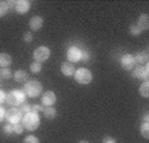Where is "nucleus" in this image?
Segmentation results:
<instances>
[{
	"label": "nucleus",
	"mask_w": 149,
	"mask_h": 143,
	"mask_svg": "<svg viewBox=\"0 0 149 143\" xmlns=\"http://www.w3.org/2000/svg\"><path fill=\"white\" fill-rule=\"evenodd\" d=\"M23 92L25 93L26 97H31V98H36L41 94L42 92V84L37 80H31V81H26L24 84Z\"/></svg>",
	"instance_id": "nucleus-1"
},
{
	"label": "nucleus",
	"mask_w": 149,
	"mask_h": 143,
	"mask_svg": "<svg viewBox=\"0 0 149 143\" xmlns=\"http://www.w3.org/2000/svg\"><path fill=\"white\" fill-rule=\"evenodd\" d=\"M25 98H26L25 93L20 89H13V90H11L8 94H6V102L13 107H17L19 105L24 104Z\"/></svg>",
	"instance_id": "nucleus-2"
},
{
	"label": "nucleus",
	"mask_w": 149,
	"mask_h": 143,
	"mask_svg": "<svg viewBox=\"0 0 149 143\" xmlns=\"http://www.w3.org/2000/svg\"><path fill=\"white\" fill-rule=\"evenodd\" d=\"M21 122H23L24 129L29 130V131H34L40 126V117L36 113H28V114H25L23 117Z\"/></svg>",
	"instance_id": "nucleus-3"
},
{
	"label": "nucleus",
	"mask_w": 149,
	"mask_h": 143,
	"mask_svg": "<svg viewBox=\"0 0 149 143\" xmlns=\"http://www.w3.org/2000/svg\"><path fill=\"white\" fill-rule=\"evenodd\" d=\"M74 78L78 84L81 85H87L93 81V73H91L88 69L86 68H79L75 70V74H74Z\"/></svg>",
	"instance_id": "nucleus-4"
},
{
	"label": "nucleus",
	"mask_w": 149,
	"mask_h": 143,
	"mask_svg": "<svg viewBox=\"0 0 149 143\" xmlns=\"http://www.w3.org/2000/svg\"><path fill=\"white\" fill-rule=\"evenodd\" d=\"M6 119L8 121V123L11 125H16L19 122H21L23 119V113L19 107H13L11 106L8 110H6Z\"/></svg>",
	"instance_id": "nucleus-5"
},
{
	"label": "nucleus",
	"mask_w": 149,
	"mask_h": 143,
	"mask_svg": "<svg viewBox=\"0 0 149 143\" xmlns=\"http://www.w3.org/2000/svg\"><path fill=\"white\" fill-rule=\"evenodd\" d=\"M49 57H50V49H49L48 46H45V45L36 48V49H34V52H33V58H34V61H36V62H40V64H42V62L48 61Z\"/></svg>",
	"instance_id": "nucleus-6"
},
{
	"label": "nucleus",
	"mask_w": 149,
	"mask_h": 143,
	"mask_svg": "<svg viewBox=\"0 0 149 143\" xmlns=\"http://www.w3.org/2000/svg\"><path fill=\"white\" fill-rule=\"evenodd\" d=\"M66 57H68V61L71 62V64L81 61V58H82V49H81V48H78L77 45H71V46L68 49Z\"/></svg>",
	"instance_id": "nucleus-7"
},
{
	"label": "nucleus",
	"mask_w": 149,
	"mask_h": 143,
	"mask_svg": "<svg viewBox=\"0 0 149 143\" xmlns=\"http://www.w3.org/2000/svg\"><path fill=\"white\" fill-rule=\"evenodd\" d=\"M132 74H133V77H136V78H139V80L148 81V77H149V64L146 62L144 66H140V65L135 66L132 69Z\"/></svg>",
	"instance_id": "nucleus-8"
},
{
	"label": "nucleus",
	"mask_w": 149,
	"mask_h": 143,
	"mask_svg": "<svg viewBox=\"0 0 149 143\" xmlns=\"http://www.w3.org/2000/svg\"><path fill=\"white\" fill-rule=\"evenodd\" d=\"M41 101H42V106H45V107L53 106V105L57 102V95H56V93L52 92V90H48V92H45L44 94H42Z\"/></svg>",
	"instance_id": "nucleus-9"
},
{
	"label": "nucleus",
	"mask_w": 149,
	"mask_h": 143,
	"mask_svg": "<svg viewBox=\"0 0 149 143\" xmlns=\"http://www.w3.org/2000/svg\"><path fill=\"white\" fill-rule=\"evenodd\" d=\"M13 8L17 13H21V15L26 13L31 9V1H28V0H17V1H15Z\"/></svg>",
	"instance_id": "nucleus-10"
},
{
	"label": "nucleus",
	"mask_w": 149,
	"mask_h": 143,
	"mask_svg": "<svg viewBox=\"0 0 149 143\" xmlns=\"http://www.w3.org/2000/svg\"><path fill=\"white\" fill-rule=\"evenodd\" d=\"M120 64L121 66H123V69L125 70H132L133 68L136 66V62H135V58H133L132 54H124L123 57H121L120 60Z\"/></svg>",
	"instance_id": "nucleus-11"
},
{
	"label": "nucleus",
	"mask_w": 149,
	"mask_h": 143,
	"mask_svg": "<svg viewBox=\"0 0 149 143\" xmlns=\"http://www.w3.org/2000/svg\"><path fill=\"white\" fill-rule=\"evenodd\" d=\"M61 72H62V74H65L66 77H73L74 74H75V66H74V64H71V62L65 61L61 64Z\"/></svg>",
	"instance_id": "nucleus-12"
},
{
	"label": "nucleus",
	"mask_w": 149,
	"mask_h": 143,
	"mask_svg": "<svg viewBox=\"0 0 149 143\" xmlns=\"http://www.w3.org/2000/svg\"><path fill=\"white\" fill-rule=\"evenodd\" d=\"M42 25H44V19L41 16H33L29 21V27L32 31H38Z\"/></svg>",
	"instance_id": "nucleus-13"
},
{
	"label": "nucleus",
	"mask_w": 149,
	"mask_h": 143,
	"mask_svg": "<svg viewBox=\"0 0 149 143\" xmlns=\"http://www.w3.org/2000/svg\"><path fill=\"white\" fill-rule=\"evenodd\" d=\"M137 27L140 28V31L143 32V31H146V29L149 28V17H148V15L146 13H143L140 17H139V20H137Z\"/></svg>",
	"instance_id": "nucleus-14"
},
{
	"label": "nucleus",
	"mask_w": 149,
	"mask_h": 143,
	"mask_svg": "<svg viewBox=\"0 0 149 143\" xmlns=\"http://www.w3.org/2000/svg\"><path fill=\"white\" fill-rule=\"evenodd\" d=\"M133 58H135V62L136 64H146L148 62V58H149V54L146 51L144 52H139V53H136L135 56H133Z\"/></svg>",
	"instance_id": "nucleus-15"
},
{
	"label": "nucleus",
	"mask_w": 149,
	"mask_h": 143,
	"mask_svg": "<svg viewBox=\"0 0 149 143\" xmlns=\"http://www.w3.org/2000/svg\"><path fill=\"white\" fill-rule=\"evenodd\" d=\"M12 64V56L8 53H0V68H9Z\"/></svg>",
	"instance_id": "nucleus-16"
},
{
	"label": "nucleus",
	"mask_w": 149,
	"mask_h": 143,
	"mask_svg": "<svg viewBox=\"0 0 149 143\" xmlns=\"http://www.w3.org/2000/svg\"><path fill=\"white\" fill-rule=\"evenodd\" d=\"M13 78L16 82H24L25 84L26 80H28V73L25 70H17V72H15Z\"/></svg>",
	"instance_id": "nucleus-17"
},
{
	"label": "nucleus",
	"mask_w": 149,
	"mask_h": 143,
	"mask_svg": "<svg viewBox=\"0 0 149 143\" xmlns=\"http://www.w3.org/2000/svg\"><path fill=\"white\" fill-rule=\"evenodd\" d=\"M42 113H44V117H45L46 119H54V118L57 117V110L52 106L44 107V111Z\"/></svg>",
	"instance_id": "nucleus-18"
},
{
	"label": "nucleus",
	"mask_w": 149,
	"mask_h": 143,
	"mask_svg": "<svg viewBox=\"0 0 149 143\" xmlns=\"http://www.w3.org/2000/svg\"><path fill=\"white\" fill-rule=\"evenodd\" d=\"M139 93H140L141 97L148 98V97H149V82L148 81H144L143 84H141L140 89H139Z\"/></svg>",
	"instance_id": "nucleus-19"
},
{
	"label": "nucleus",
	"mask_w": 149,
	"mask_h": 143,
	"mask_svg": "<svg viewBox=\"0 0 149 143\" xmlns=\"http://www.w3.org/2000/svg\"><path fill=\"white\" fill-rule=\"evenodd\" d=\"M9 11V6H8V1H0V17L6 16Z\"/></svg>",
	"instance_id": "nucleus-20"
},
{
	"label": "nucleus",
	"mask_w": 149,
	"mask_h": 143,
	"mask_svg": "<svg viewBox=\"0 0 149 143\" xmlns=\"http://www.w3.org/2000/svg\"><path fill=\"white\" fill-rule=\"evenodd\" d=\"M140 131H141V135H143L145 139H149V123L148 122H144L140 127Z\"/></svg>",
	"instance_id": "nucleus-21"
},
{
	"label": "nucleus",
	"mask_w": 149,
	"mask_h": 143,
	"mask_svg": "<svg viewBox=\"0 0 149 143\" xmlns=\"http://www.w3.org/2000/svg\"><path fill=\"white\" fill-rule=\"evenodd\" d=\"M29 68H31V70L33 72V73H40V72H41V69H42V64L34 61V62H32Z\"/></svg>",
	"instance_id": "nucleus-22"
},
{
	"label": "nucleus",
	"mask_w": 149,
	"mask_h": 143,
	"mask_svg": "<svg viewBox=\"0 0 149 143\" xmlns=\"http://www.w3.org/2000/svg\"><path fill=\"white\" fill-rule=\"evenodd\" d=\"M0 77L4 80L9 78V77H12V72L11 69H8V68H4V69H1V72H0Z\"/></svg>",
	"instance_id": "nucleus-23"
},
{
	"label": "nucleus",
	"mask_w": 149,
	"mask_h": 143,
	"mask_svg": "<svg viewBox=\"0 0 149 143\" xmlns=\"http://www.w3.org/2000/svg\"><path fill=\"white\" fill-rule=\"evenodd\" d=\"M130 32L132 35H135V36H139V35L141 33V31H140V28H139L137 27V24H136V23H133L132 25L130 27Z\"/></svg>",
	"instance_id": "nucleus-24"
},
{
	"label": "nucleus",
	"mask_w": 149,
	"mask_h": 143,
	"mask_svg": "<svg viewBox=\"0 0 149 143\" xmlns=\"http://www.w3.org/2000/svg\"><path fill=\"white\" fill-rule=\"evenodd\" d=\"M23 131H24V126H23V123H16V125H13V132L15 134H23Z\"/></svg>",
	"instance_id": "nucleus-25"
},
{
	"label": "nucleus",
	"mask_w": 149,
	"mask_h": 143,
	"mask_svg": "<svg viewBox=\"0 0 149 143\" xmlns=\"http://www.w3.org/2000/svg\"><path fill=\"white\" fill-rule=\"evenodd\" d=\"M24 143H40L38 138L34 137V135H28V137H25V139H24Z\"/></svg>",
	"instance_id": "nucleus-26"
},
{
	"label": "nucleus",
	"mask_w": 149,
	"mask_h": 143,
	"mask_svg": "<svg viewBox=\"0 0 149 143\" xmlns=\"http://www.w3.org/2000/svg\"><path fill=\"white\" fill-rule=\"evenodd\" d=\"M21 113H25V114H28V113H32V105L29 104H23V106H21Z\"/></svg>",
	"instance_id": "nucleus-27"
},
{
	"label": "nucleus",
	"mask_w": 149,
	"mask_h": 143,
	"mask_svg": "<svg viewBox=\"0 0 149 143\" xmlns=\"http://www.w3.org/2000/svg\"><path fill=\"white\" fill-rule=\"evenodd\" d=\"M44 111V106H41V105H33L32 106V113H36V114H38V113Z\"/></svg>",
	"instance_id": "nucleus-28"
},
{
	"label": "nucleus",
	"mask_w": 149,
	"mask_h": 143,
	"mask_svg": "<svg viewBox=\"0 0 149 143\" xmlns=\"http://www.w3.org/2000/svg\"><path fill=\"white\" fill-rule=\"evenodd\" d=\"M23 40L25 42H32V40H33V35H32L31 32H25V33H24Z\"/></svg>",
	"instance_id": "nucleus-29"
},
{
	"label": "nucleus",
	"mask_w": 149,
	"mask_h": 143,
	"mask_svg": "<svg viewBox=\"0 0 149 143\" xmlns=\"http://www.w3.org/2000/svg\"><path fill=\"white\" fill-rule=\"evenodd\" d=\"M4 132H6V134H11L12 131H13V125H11V123H7L6 126H4Z\"/></svg>",
	"instance_id": "nucleus-30"
},
{
	"label": "nucleus",
	"mask_w": 149,
	"mask_h": 143,
	"mask_svg": "<svg viewBox=\"0 0 149 143\" xmlns=\"http://www.w3.org/2000/svg\"><path fill=\"white\" fill-rule=\"evenodd\" d=\"M82 61H88L90 60V53L87 51H82Z\"/></svg>",
	"instance_id": "nucleus-31"
},
{
	"label": "nucleus",
	"mask_w": 149,
	"mask_h": 143,
	"mask_svg": "<svg viewBox=\"0 0 149 143\" xmlns=\"http://www.w3.org/2000/svg\"><path fill=\"white\" fill-rule=\"evenodd\" d=\"M4 102H6V93L0 89V106H1Z\"/></svg>",
	"instance_id": "nucleus-32"
},
{
	"label": "nucleus",
	"mask_w": 149,
	"mask_h": 143,
	"mask_svg": "<svg viewBox=\"0 0 149 143\" xmlns=\"http://www.w3.org/2000/svg\"><path fill=\"white\" fill-rule=\"evenodd\" d=\"M4 118H6V110H4L3 106H0V122L3 121Z\"/></svg>",
	"instance_id": "nucleus-33"
},
{
	"label": "nucleus",
	"mask_w": 149,
	"mask_h": 143,
	"mask_svg": "<svg viewBox=\"0 0 149 143\" xmlns=\"http://www.w3.org/2000/svg\"><path fill=\"white\" fill-rule=\"evenodd\" d=\"M103 143H116V140L113 139V138H111V137H106L103 139Z\"/></svg>",
	"instance_id": "nucleus-34"
},
{
	"label": "nucleus",
	"mask_w": 149,
	"mask_h": 143,
	"mask_svg": "<svg viewBox=\"0 0 149 143\" xmlns=\"http://www.w3.org/2000/svg\"><path fill=\"white\" fill-rule=\"evenodd\" d=\"M148 121H149V115L145 114V115H144V122H148Z\"/></svg>",
	"instance_id": "nucleus-35"
},
{
	"label": "nucleus",
	"mask_w": 149,
	"mask_h": 143,
	"mask_svg": "<svg viewBox=\"0 0 149 143\" xmlns=\"http://www.w3.org/2000/svg\"><path fill=\"white\" fill-rule=\"evenodd\" d=\"M79 143H90V142H88V140H84V139H83V140H81Z\"/></svg>",
	"instance_id": "nucleus-36"
},
{
	"label": "nucleus",
	"mask_w": 149,
	"mask_h": 143,
	"mask_svg": "<svg viewBox=\"0 0 149 143\" xmlns=\"http://www.w3.org/2000/svg\"><path fill=\"white\" fill-rule=\"evenodd\" d=\"M0 72H1V69H0Z\"/></svg>",
	"instance_id": "nucleus-37"
}]
</instances>
